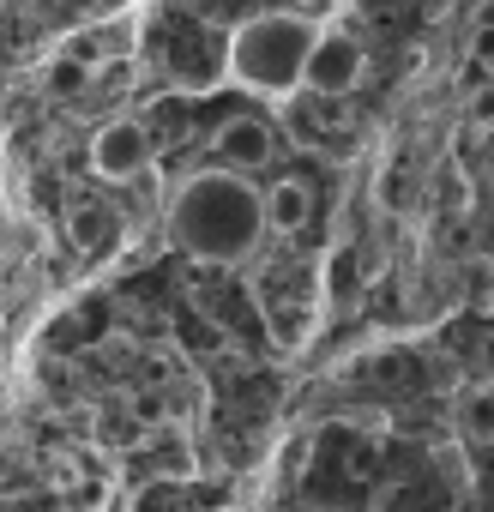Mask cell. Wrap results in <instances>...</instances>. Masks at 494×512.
<instances>
[{"label": "cell", "instance_id": "6da1fadb", "mask_svg": "<svg viewBox=\"0 0 494 512\" xmlns=\"http://www.w3.org/2000/svg\"><path fill=\"white\" fill-rule=\"evenodd\" d=\"M266 235V193L247 169H199L169 199V241L199 266H241Z\"/></svg>", "mask_w": 494, "mask_h": 512}, {"label": "cell", "instance_id": "7a4b0ae2", "mask_svg": "<svg viewBox=\"0 0 494 512\" xmlns=\"http://www.w3.org/2000/svg\"><path fill=\"white\" fill-rule=\"evenodd\" d=\"M320 31L326 25L308 19V13H260V19L235 25V37H229L235 85L260 91V97H290L308 73V55H314Z\"/></svg>", "mask_w": 494, "mask_h": 512}, {"label": "cell", "instance_id": "3957f363", "mask_svg": "<svg viewBox=\"0 0 494 512\" xmlns=\"http://www.w3.org/2000/svg\"><path fill=\"white\" fill-rule=\"evenodd\" d=\"M151 163V133L139 121H109L91 133V175L97 181H139Z\"/></svg>", "mask_w": 494, "mask_h": 512}, {"label": "cell", "instance_id": "277c9868", "mask_svg": "<svg viewBox=\"0 0 494 512\" xmlns=\"http://www.w3.org/2000/svg\"><path fill=\"white\" fill-rule=\"evenodd\" d=\"M356 79H362V43L344 37V31H320L302 85L320 91V97H344V91H356Z\"/></svg>", "mask_w": 494, "mask_h": 512}, {"label": "cell", "instance_id": "5b68a950", "mask_svg": "<svg viewBox=\"0 0 494 512\" xmlns=\"http://www.w3.org/2000/svg\"><path fill=\"white\" fill-rule=\"evenodd\" d=\"M211 151H217V163H229V169H260V163H272V127H266L260 115H229V121L211 133Z\"/></svg>", "mask_w": 494, "mask_h": 512}, {"label": "cell", "instance_id": "8992f818", "mask_svg": "<svg viewBox=\"0 0 494 512\" xmlns=\"http://www.w3.org/2000/svg\"><path fill=\"white\" fill-rule=\"evenodd\" d=\"M67 235H73V247L79 253H115L121 247V235H127V217L115 211V205H103V199H85V205H73L67 211Z\"/></svg>", "mask_w": 494, "mask_h": 512}, {"label": "cell", "instance_id": "52a82bcc", "mask_svg": "<svg viewBox=\"0 0 494 512\" xmlns=\"http://www.w3.org/2000/svg\"><path fill=\"white\" fill-rule=\"evenodd\" d=\"M308 217H314V193H308V181L284 175V181H272V187H266V229L296 235Z\"/></svg>", "mask_w": 494, "mask_h": 512}, {"label": "cell", "instance_id": "ba28073f", "mask_svg": "<svg viewBox=\"0 0 494 512\" xmlns=\"http://www.w3.org/2000/svg\"><path fill=\"white\" fill-rule=\"evenodd\" d=\"M145 452H151V464H157L163 476H193V458H187V434H181V428H157V434L145 440Z\"/></svg>", "mask_w": 494, "mask_h": 512}, {"label": "cell", "instance_id": "9c48e42d", "mask_svg": "<svg viewBox=\"0 0 494 512\" xmlns=\"http://www.w3.org/2000/svg\"><path fill=\"white\" fill-rule=\"evenodd\" d=\"M85 85H91V61H79L73 49L49 61V91H55V97H79Z\"/></svg>", "mask_w": 494, "mask_h": 512}, {"label": "cell", "instance_id": "30bf717a", "mask_svg": "<svg viewBox=\"0 0 494 512\" xmlns=\"http://www.w3.org/2000/svg\"><path fill=\"white\" fill-rule=\"evenodd\" d=\"M61 7H73V13H91V7H103V0H61Z\"/></svg>", "mask_w": 494, "mask_h": 512}, {"label": "cell", "instance_id": "8fae6325", "mask_svg": "<svg viewBox=\"0 0 494 512\" xmlns=\"http://www.w3.org/2000/svg\"><path fill=\"white\" fill-rule=\"evenodd\" d=\"M0 7H7V0H0Z\"/></svg>", "mask_w": 494, "mask_h": 512}]
</instances>
